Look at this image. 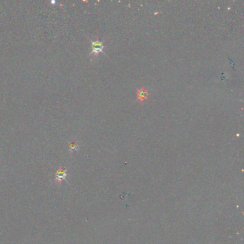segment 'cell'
I'll return each mask as SVG.
<instances>
[{
  "label": "cell",
  "mask_w": 244,
  "mask_h": 244,
  "mask_svg": "<svg viewBox=\"0 0 244 244\" xmlns=\"http://www.w3.org/2000/svg\"><path fill=\"white\" fill-rule=\"evenodd\" d=\"M67 169L60 166V168L55 174V182L59 185H61L63 181H67Z\"/></svg>",
  "instance_id": "1"
},
{
  "label": "cell",
  "mask_w": 244,
  "mask_h": 244,
  "mask_svg": "<svg viewBox=\"0 0 244 244\" xmlns=\"http://www.w3.org/2000/svg\"><path fill=\"white\" fill-rule=\"evenodd\" d=\"M104 47L103 42H100L98 39H96L95 41H92V52L90 55H93L95 56H97L100 52H103Z\"/></svg>",
  "instance_id": "2"
},
{
  "label": "cell",
  "mask_w": 244,
  "mask_h": 244,
  "mask_svg": "<svg viewBox=\"0 0 244 244\" xmlns=\"http://www.w3.org/2000/svg\"><path fill=\"white\" fill-rule=\"evenodd\" d=\"M137 99L140 100L141 102H143L144 100L147 98L148 93L147 91L144 90V89H140V90H139L138 92H137Z\"/></svg>",
  "instance_id": "3"
},
{
  "label": "cell",
  "mask_w": 244,
  "mask_h": 244,
  "mask_svg": "<svg viewBox=\"0 0 244 244\" xmlns=\"http://www.w3.org/2000/svg\"><path fill=\"white\" fill-rule=\"evenodd\" d=\"M79 146L77 143H74V142H72V143H70V146H69V150L70 151H75V150H78Z\"/></svg>",
  "instance_id": "4"
}]
</instances>
